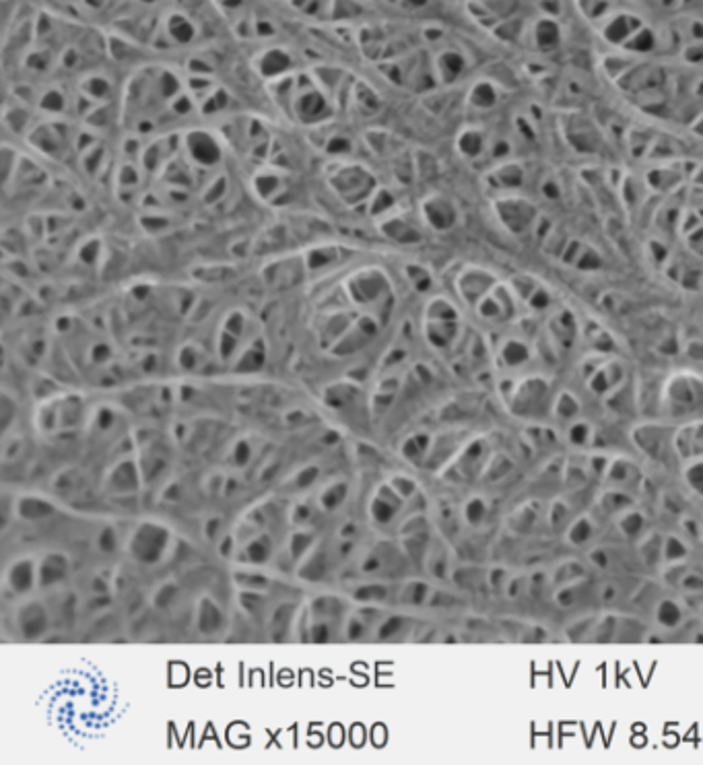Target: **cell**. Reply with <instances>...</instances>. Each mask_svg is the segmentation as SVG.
Here are the masks:
<instances>
[{
  "label": "cell",
  "mask_w": 703,
  "mask_h": 765,
  "mask_svg": "<svg viewBox=\"0 0 703 765\" xmlns=\"http://www.w3.org/2000/svg\"><path fill=\"white\" fill-rule=\"evenodd\" d=\"M645 518L635 510H625L619 514V520H617V526L619 530L625 534L627 538H635L642 530H644Z\"/></svg>",
  "instance_id": "obj_20"
},
{
  "label": "cell",
  "mask_w": 703,
  "mask_h": 765,
  "mask_svg": "<svg viewBox=\"0 0 703 765\" xmlns=\"http://www.w3.org/2000/svg\"><path fill=\"white\" fill-rule=\"evenodd\" d=\"M400 628H402V617H388V619L380 625V629H377V638H380V640H388L392 635H396V633L400 631Z\"/></svg>",
  "instance_id": "obj_42"
},
{
  "label": "cell",
  "mask_w": 703,
  "mask_h": 765,
  "mask_svg": "<svg viewBox=\"0 0 703 765\" xmlns=\"http://www.w3.org/2000/svg\"><path fill=\"white\" fill-rule=\"evenodd\" d=\"M235 485H237V483H235V479H229V481H227V491H234Z\"/></svg>",
  "instance_id": "obj_58"
},
{
  "label": "cell",
  "mask_w": 703,
  "mask_h": 765,
  "mask_svg": "<svg viewBox=\"0 0 703 765\" xmlns=\"http://www.w3.org/2000/svg\"><path fill=\"white\" fill-rule=\"evenodd\" d=\"M273 555V541L269 534H258L250 543H246V557L256 566L266 563Z\"/></svg>",
  "instance_id": "obj_16"
},
{
  "label": "cell",
  "mask_w": 703,
  "mask_h": 765,
  "mask_svg": "<svg viewBox=\"0 0 703 765\" xmlns=\"http://www.w3.org/2000/svg\"><path fill=\"white\" fill-rule=\"evenodd\" d=\"M675 452L684 460H697L703 456V421H695L675 432Z\"/></svg>",
  "instance_id": "obj_5"
},
{
  "label": "cell",
  "mask_w": 703,
  "mask_h": 765,
  "mask_svg": "<svg viewBox=\"0 0 703 765\" xmlns=\"http://www.w3.org/2000/svg\"><path fill=\"white\" fill-rule=\"evenodd\" d=\"M320 474V469L312 464V467H306L301 472H297L293 479V487L295 489H308L310 485H313V481L318 479Z\"/></svg>",
  "instance_id": "obj_37"
},
{
  "label": "cell",
  "mask_w": 703,
  "mask_h": 765,
  "mask_svg": "<svg viewBox=\"0 0 703 765\" xmlns=\"http://www.w3.org/2000/svg\"><path fill=\"white\" fill-rule=\"evenodd\" d=\"M313 543V534L312 532H303V530H297L293 536H291V557L293 559H299L306 551L312 547Z\"/></svg>",
  "instance_id": "obj_32"
},
{
  "label": "cell",
  "mask_w": 703,
  "mask_h": 765,
  "mask_svg": "<svg viewBox=\"0 0 703 765\" xmlns=\"http://www.w3.org/2000/svg\"><path fill=\"white\" fill-rule=\"evenodd\" d=\"M13 412H15V405H13L11 398L4 394V396H2V430L9 427V423H11V419H13Z\"/></svg>",
  "instance_id": "obj_49"
},
{
  "label": "cell",
  "mask_w": 703,
  "mask_h": 765,
  "mask_svg": "<svg viewBox=\"0 0 703 765\" xmlns=\"http://www.w3.org/2000/svg\"><path fill=\"white\" fill-rule=\"evenodd\" d=\"M702 124H703V118H702Z\"/></svg>",
  "instance_id": "obj_59"
},
{
  "label": "cell",
  "mask_w": 703,
  "mask_h": 765,
  "mask_svg": "<svg viewBox=\"0 0 703 765\" xmlns=\"http://www.w3.org/2000/svg\"><path fill=\"white\" fill-rule=\"evenodd\" d=\"M167 543H170L167 530L159 524H153V522H145L135 530V534L130 538V555L138 563L153 566L163 557Z\"/></svg>",
  "instance_id": "obj_3"
},
{
  "label": "cell",
  "mask_w": 703,
  "mask_h": 765,
  "mask_svg": "<svg viewBox=\"0 0 703 765\" xmlns=\"http://www.w3.org/2000/svg\"><path fill=\"white\" fill-rule=\"evenodd\" d=\"M390 485L394 487V489L398 491V493H400V497H402L405 501L410 499L412 495H417V483H415L412 479H409V477L398 474V477H394V479H392Z\"/></svg>",
  "instance_id": "obj_35"
},
{
  "label": "cell",
  "mask_w": 703,
  "mask_h": 765,
  "mask_svg": "<svg viewBox=\"0 0 703 765\" xmlns=\"http://www.w3.org/2000/svg\"><path fill=\"white\" fill-rule=\"evenodd\" d=\"M582 412V402L573 396L571 392H561L555 396V402H553V411L551 415L557 417L559 421H566V423H573Z\"/></svg>",
  "instance_id": "obj_14"
},
{
  "label": "cell",
  "mask_w": 703,
  "mask_h": 765,
  "mask_svg": "<svg viewBox=\"0 0 703 765\" xmlns=\"http://www.w3.org/2000/svg\"><path fill=\"white\" fill-rule=\"evenodd\" d=\"M530 359H532V351L526 345V340H520L514 336L506 338L504 345L497 349V361L506 370H518V368L526 365Z\"/></svg>",
  "instance_id": "obj_7"
},
{
  "label": "cell",
  "mask_w": 703,
  "mask_h": 765,
  "mask_svg": "<svg viewBox=\"0 0 703 765\" xmlns=\"http://www.w3.org/2000/svg\"><path fill=\"white\" fill-rule=\"evenodd\" d=\"M177 596V586L176 584H165L163 588L159 590L155 594V607L157 608H167L172 603H174V598Z\"/></svg>",
  "instance_id": "obj_41"
},
{
  "label": "cell",
  "mask_w": 703,
  "mask_h": 765,
  "mask_svg": "<svg viewBox=\"0 0 703 765\" xmlns=\"http://www.w3.org/2000/svg\"><path fill=\"white\" fill-rule=\"evenodd\" d=\"M377 497H382L384 501H388V504H392L394 508H402V504H405V499L400 497V493L398 491L394 489L392 485H382L380 487V491H377Z\"/></svg>",
  "instance_id": "obj_46"
},
{
  "label": "cell",
  "mask_w": 703,
  "mask_h": 765,
  "mask_svg": "<svg viewBox=\"0 0 703 765\" xmlns=\"http://www.w3.org/2000/svg\"><path fill=\"white\" fill-rule=\"evenodd\" d=\"M703 405V380L693 373H677L665 388V409L670 417H684Z\"/></svg>",
  "instance_id": "obj_2"
},
{
  "label": "cell",
  "mask_w": 703,
  "mask_h": 765,
  "mask_svg": "<svg viewBox=\"0 0 703 765\" xmlns=\"http://www.w3.org/2000/svg\"><path fill=\"white\" fill-rule=\"evenodd\" d=\"M114 423H116V412L112 411L110 407H101L98 415H95V425H98V430L105 432V430H110Z\"/></svg>",
  "instance_id": "obj_45"
},
{
  "label": "cell",
  "mask_w": 703,
  "mask_h": 765,
  "mask_svg": "<svg viewBox=\"0 0 703 765\" xmlns=\"http://www.w3.org/2000/svg\"><path fill=\"white\" fill-rule=\"evenodd\" d=\"M301 419H303V412H301V411H291L289 415H287V417H285V421H287L289 425H295V421L299 423Z\"/></svg>",
  "instance_id": "obj_52"
},
{
  "label": "cell",
  "mask_w": 703,
  "mask_h": 765,
  "mask_svg": "<svg viewBox=\"0 0 703 765\" xmlns=\"http://www.w3.org/2000/svg\"><path fill=\"white\" fill-rule=\"evenodd\" d=\"M68 573V559L60 553H50L43 557L41 566H39V586L48 588L62 582Z\"/></svg>",
  "instance_id": "obj_9"
},
{
  "label": "cell",
  "mask_w": 703,
  "mask_h": 765,
  "mask_svg": "<svg viewBox=\"0 0 703 765\" xmlns=\"http://www.w3.org/2000/svg\"><path fill=\"white\" fill-rule=\"evenodd\" d=\"M310 642H313V644H326V642H330V628H328L324 621L312 623V629H310Z\"/></svg>",
  "instance_id": "obj_44"
},
{
  "label": "cell",
  "mask_w": 703,
  "mask_h": 765,
  "mask_svg": "<svg viewBox=\"0 0 703 765\" xmlns=\"http://www.w3.org/2000/svg\"><path fill=\"white\" fill-rule=\"evenodd\" d=\"M231 462H234L235 467H244V464H248L250 462V458H252V446L246 442V439H239L237 444H235V448L234 452H231Z\"/></svg>",
  "instance_id": "obj_36"
},
{
  "label": "cell",
  "mask_w": 703,
  "mask_h": 765,
  "mask_svg": "<svg viewBox=\"0 0 703 765\" xmlns=\"http://www.w3.org/2000/svg\"><path fill=\"white\" fill-rule=\"evenodd\" d=\"M343 610V603L334 596H320L318 600H313L312 615L316 617H328V615H338Z\"/></svg>",
  "instance_id": "obj_31"
},
{
  "label": "cell",
  "mask_w": 703,
  "mask_h": 765,
  "mask_svg": "<svg viewBox=\"0 0 703 765\" xmlns=\"http://www.w3.org/2000/svg\"><path fill=\"white\" fill-rule=\"evenodd\" d=\"M231 547H234V538H231V536H227V538L223 541V545H221V555H223V557H227Z\"/></svg>",
  "instance_id": "obj_53"
},
{
  "label": "cell",
  "mask_w": 703,
  "mask_h": 765,
  "mask_svg": "<svg viewBox=\"0 0 703 765\" xmlns=\"http://www.w3.org/2000/svg\"><path fill=\"white\" fill-rule=\"evenodd\" d=\"M36 584V568L31 559H21L9 569V586L15 592H29Z\"/></svg>",
  "instance_id": "obj_12"
},
{
  "label": "cell",
  "mask_w": 703,
  "mask_h": 765,
  "mask_svg": "<svg viewBox=\"0 0 703 765\" xmlns=\"http://www.w3.org/2000/svg\"><path fill=\"white\" fill-rule=\"evenodd\" d=\"M347 491H349V487H347V483H334V485H330L328 489L324 491L322 493V497H320V501H322V508L324 510H336L343 501H345V497H347Z\"/></svg>",
  "instance_id": "obj_26"
},
{
  "label": "cell",
  "mask_w": 703,
  "mask_h": 765,
  "mask_svg": "<svg viewBox=\"0 0 703 765\" xmlns=\"http://www.w3.org/2000/svg\"><path fill=\"white\" fill-rule=\"evenodd\" d=\"M48 613L46 608L41 607L39 603H27L19 608L17 613V625H19V631L23 633V638L27 640H38L43 635V631L48 629Z\"/></svg>",
  "instance_id": "obj_6"
},
{
  "label": "cell",
  "mask_w": 703,
  "mask_h": 765,
  "mask_svg": "<svg viewBox=\"0 0 703 765\" xmlns=\"http://www.w3.org/2000/svg\"><path fill=\"white\" fill-rule=\"evenodd\" d=\"M684 481L691 489L695 491L697 495L703 497V456L697 458V460H691L687 467H684Z\"/></svg>",
  "instance_id": "obj_28"
},
{
  "label": "cell",
  "mask_w": 703,
  "mask_h": 765,
  "mask_svg": "<svg viewBox=\"0 0 703 765\" xmlns=\"http://www.w3.org/2000/svg\"><path fill=\"white\" fill-rule=\"evenodd\" d=\"M683 608L679 607L675 600L665 598V600L656 607V619H658V623L665 625V628H677V625H681V623H683Z\"/></svg>",
  "instance_id": "obj_18"
},
{
  "label": "cell",
  "mask_w": 703,
  "mask_h": 765,
  "mask_svg": "<svg viewBox=\"0 0 703 765\" xmlns=\"http://www.w3.org/2000/svg\"><path fill=\"white\" fill-rule=\"evenodd\" d=\"M58 415L64 427H75L83 417V400L78 396H66L60 405Z\"/></svg>",
  "instance_id": "obj_19"
},
{
  "label": "cell",
  "mask_w": 703,
  "mask_h": 765,
  "mask_svg": "<svg viewBox=\"0 0 703 765\" xmlns=\"http://www.w3.org/2000/svg\"><path fill=\"white\" fill-rule=\"evenodd\" d=\"M177 491H179V485H172L170 489L165 491V497H167V499H172V501H176Z\"/></svg>",
  "instance_id": "obj_55"
},
{
  "label": "cell",
  "mask_w": 703,
  "mask_h": 765,
  "mask_svg": "<svg viewBox=\"0 0 703 765\" xmlns=\"http://www.w3.org/2000/svg\"><path fill=\"white\" fill-rule=\"evenodd\" d=\"M464 518L470 526H479L487 518V504L481 497H472L464 508Z\"/></svg>",
  "instance_id": "obj_30"
},
{
  "label": "cell",
  "mask_w": 703,
  "mask_h": 765,
  "mask_svg": "<svg viewBox=\"0 0 703 765\" xmlns=\"http://www.w3.org/2000/svg\"><path fill=\"white\" fill-rule=\"evenodd\" d=\"M594 439V430L588 421L576 419L573 423H569L567 430V442L576 448H588Z\"/></svg>",
  "instance_id": "obj_17"
},
{
  "label": "cell",
  "mask_w": 703,
  "mask_h": 765,
  "mask_svg": "<svg viewBox=\"0 0 703 765\" xmlns=\"http://www.w3.org/2000/svg\"><path fill=\"white\" fill-rule=\"evenodd\" d=\"M511 471V460L506 454H497L493 456L485 467V479L489 481H501L508 472Z\"/></svg>",
  "instance_id": "obj_27"
},
{
  "label": "cell",
  "mask_w": 703,
  "mask_h": 765,
  "mask_svg": "<svg viewBox=\"0 0 703 765\" xmlns=\"http://www.w3.org/2000/svg\"><path fill=\"white\" fill-rule=\"evenodd\" d=\"M504 400L511 415L524 419H538L553 411V386L543 375H528L501 388Z\"/></svg>",
  "instance_id": "obj_1"
},
{
  "label": "cell",
  "mask_w": 703,
  "mask_h": 765,
  "mask_svg": "<svg viewBox=\"0 0 703 765\" xmlns=\"http://www.w3.org/2000/svg\"><path fill=\"white\" fill-rule=\"evenodd\" d=\"M398 388H400V380H398V378H386L384 382H380V384H377V392L396 394Z\"/></svg>",
  "instance_id": "obj_50"
},
{
  "label": "cell",
  "mask_w": 703,
  "mask_h": 765,
  "mask_svg": "<svg viewBox=\"0 0 703 765\" xmlns=\"http://www.w3.org/2000/svg\"><path fill=\"white\" fill-rule=\"evenodd\" d=\"M633 444L647 458L656 462H665L668 452L675 450V433L670 435L662 425H640L637 430H633Z\"/></svg>",
  "instance_id": "obj_4"
},
{
  "label": "cell",
  "mask_w": 703,
  "mask_h": 765,
  "mask_svg": "<svg viewBox=\"0 0 703 765\" xmlns=\"http://www.w3.org/2000/svg\"><path fill=\"white\" fill-rule=\"evenodd\" d=\"M605 479L608 483L615 485V489L625 491L637 485L640 471H637L635 464H631L629 460H613L610 464H606Z\"/></svg>",
  "instance_id": "obj_8"
},
{
  "label": "cell",
  "mask_w": 703,
  "mask_h": 765,
  "mask_svg": "<svg viewBox=\"0 0 703 765\" xmlns=\"http://www.w3.org/2000/svg\"><path fill=\"white\" fill-rule=\"evenodd\" d=\"M223 623H225V617L221 613V608L217 607L215 603L204 596L200 603H198V615H196V628L202 633H217L223 629Z\"/></svg>",
  "instance_id": "obj_10"
},
{
  "label": "cell",
  "mask_w": 703,
  "mask_h": 765,
  "mask_svg": "<svg viewBox=\"0 0 703 765\" xmlns=\"http://www.w3.org/2000/svg\"><path fill=\"white\" fill-rule=\"evenodd\" d=\"M17 514L23 520H41L54 514V506L41 497H21L17 501Z\"/></svg>",
  "instance_id": "obj_15"
},
{
  "label": "cell",
  "mask_w": 703,
  "mask_h": 765,
  "mask_svg": "<svg viewBox=\"0 0 703 765\" xmlns=\"http://www.w3.org/2000/svg\"><path fill=\"white\" fill-rule=\"evenodd\" d=\"M370 511H371V518H373L377 524H388L392 518L396 516L398 508H394L392 504L384 501L382 497H375V499L371 501Z\"/></svg>",
  "instance_id": "obj_29"
},
{
  "label": "cell",
  "mask_w": 703,
  "mask_h": 765,
  "mask_svg": "<svg viewBox=\"0 0 703 765\" xmlns=\"http://www.w3.org/2000/svg\"><path fill=\"white\" fill-rule=\"evenodd\" d=\"M235 580H237V584H241L248 590H264L269 586V578L258 576V573H235Z\"/></svg>",
  "instance_id": "obj_34"
},
{
  "label": "cell",
  "mask_w": 703,
  "mask_h": 765,
  "mask_svg": "<svg viewBox=\"0 0 703 765\" xmlns=\"http://www.w3.org/2000/svg\"><path fill=\"white\" fill-rule=\"evenodd\" d=\"M328 571V559H326V549L318 547L312 555L306 559V563L299 568V578L308 580V582H322L324 576Z\"/></svg>",
  "instance_id": "obj_13"
},
{
  "label": "cell",
  "mask_w": 703,
  "mask_h": 765,
  "mask_svg": "<svg viewBox=\"0 0 703 765\" xmlns=\"http://www.w3.org/2000/svg\"><path fill=\"white\" fill-rule=\"evenodd\" d=\"M388 596V590L386 586H380V584H370V586H361V588L355 592V598L361 600V603H373V600H384Z\"/></svg>",
  "instance_id": "obj_33"
},
{
  "label": "cell",
  "mask_w": 703,
  "mask_h": 765,
  "mask_svg": "<svg viewBox=\"0 0 703 765\" xmlns=\"http://www.w3.org/2000/svg\"><path fill=\"white\" fill-rule=\"evenodd\" d=\"M353 532H355V526H353V524H349V526H345V529H343V532H340V534H343V536H347V534H353Z\"/></svg>",
  "instance_id": "obj_57"
},
{
  "label": "cell",
  "mask_w": 703,
  "mask_h": 765,
  "mask_svg": "<svg viewBox=\"0 0 703 765\" xmlns=\"http://www.w3.org/2000/svg\"><path fill=\"white\" fill-rule=\"evenodd\" d=\"M380 568H382V559H380L377 555H370V557L361 563V569H363V571H368V573H371V571H377Z\"/></svg>",
  "instance_id": "obj_51"
},
{
  "label": "cell",
  "mask_w": 703,
  "mask_h": 765,
  "mask_svg": "<svg viewBox=\"0 0 703 765\" xmlns=\"http://www.w3.org/2000/svg\"><path fill=\"white\" fill-rule=\"evenodd\" d=\"M423 530H429L427 529V518L423 516V514H415L410 520H407L405 524H402V534L407 536V534H415V532H423Z\"/></svg>",
  "instance_id": "obj_43"
},
{
  "label": "cell",
  "mask_w": 703,
  "mask_h": 765,
  "mask_svg": "<svg viewBox=\"0 0 703 765\" xmlns=\"http://www.w3.org/2000/svg\"><path fill=\"white\" fill-rule=\"evenodd\" d=\"M239 600H241V607L246 608L250 615H258L260 610H262V607H264V598L260 596V594H256V592H241V596H239Z\"/></svg>",
  "instance_id": "obj_38"
},
{
  "label": "cell",
  "mask_w": 703,
  "mask_h": 765,
  "mask_svg": "<svg viewBox=\"0 0 703 765\" xmlns=\"http://www.w3.org/2000/svg\"><path fill=\"white\" fill-rule=\"evenodd\" d=\"M600 506H603L608 514H617V516H619L621 511L629 510V506H631V497L627 495L625 491L610 489V491H606L605 495H603Z\"/></svg>",
  "instance_id": "obj_23"
},
{
  "label": "cell",
  "mask_w": 703,
  "mask_h": 765,
  "mask_svg": "<svg viewBox=\"0 0 703 765\" xmlns=\"http://www.w3.org/2000/svg\"><path fill=\"white\" fill-rule=\"evenodd\" d=\"M217 529H219V520H211V522H209V526H207V534H209V538H213V536H215Z\"/></svg>",
  "instance_id": "obj_54"
},
{
  "label": "cell",
  "mask_w": 703,
  "mask_h": 765,
  "mask_svg": "<svg viewBox=\"0 0 703 765\" xmlns=\"http://www.w3.org/2000/svg\"><path fill=\"white\" fill-rule=\"evenodd\" d=\"M402 456H405L409 462H421V458L425 456V452H423V448L419 446V442H417V437H415V435L409 437V439L402 444Z\"/></svg>",
  "instance_id": "obj_40"
},
{
  "label": "cell",
  "mask_w": 703,
  "mask_h": 765,
  "mask_svg": "<svg viewBox=\"0 0 703 765\" xmlns=\"http://www.w3.org/2000/svg\"><path fill=\"white\" fill-rule=\"evenodd\" d=\"M291 520H293V524H297V526L308 524V522L312 520V510H310V506H306V504L295 506L293 514H291Z\"/></svg>",
  "instance_id": "obj_47"
},
{
  "label": "cell",
  "mask_w": 703,
  "mask_h": 765,
  "mask_svg": "<svg viewBox=\"0 0 703 765\" xmlns=\"http://www.w3.org/2000/svg\"><path fill=\"white\" fill-rule=\"evenodd\" d=\"M687 553H689V549H687V545H684L679 536L670 534V536H666L665 541H662V559L668 561L670 566L684 561Z\"/></svg>",
  "instance_id": "obj_22"
},
{
  "label": "cell",
  "mask_w": 703,
  "mask_h": 765,
  "mask_svg": "<svg viewBox=\"0 0 703 765\" xmlns=\"http://www.w3.org/2000/svg\"><path fill=\"white\" fill-rule=\"evenodd\" d=\"M110 489L114 493H135L138 489V471L132 460L120 462L110 474Z\"/></svg>",
  "instance_id": "obj_11"
},
{
  "label": "cell",
  "mask_w": 703,
  "mask_h": 765,
  "mask_svg": "<svg viewBox=\"0 0 703 765\" xmlns=\"http://www.w3.org/2000/svg\"><path fill=\"white\" fill-rule=\"evenodd\" d=\"M427 598H429V586L425 582H409L400 594V600L405 605H423Z\"/></svg>",
  "instance_id": "obj_25"
},
{
  "label": "cell",
  "mask_w": 703,
  "mask_h": 765,
  "mask_svg": "<svg viewBox=\"0 0 703 765\" xmlns=\"http://www.w3.org/2000/svg\"><path fill=\"white\" fill-rule=\"evenodd\" d=\"M116 545H118V538H116V532H114V529H103L101 532H99V536H98V549L101 551V553H114L116 551Z\"/></svg>",
  "instance_id": "obj_39"
},
{
  "label": "cell",
  "mask_w": 703,
  "mask_h": 765,
  "mask_svg": "<svg viewBox=\"0 0 703 765\" xmlns=\"http://www.w3.org/2000/svg\"><path fill=\"white\" fill-rule=\"evenodd\" d=\"M427 547H429V530L407 534V538H405V549L415 561H421L425 557Z\"/></svg>",
  "instance_id": "obj_24"
},
{
  "label": "cell",
  "mask_w": 703,
  "mask_h": 765,
  "mask_svg": "<svg viewBox=\"0 0 703 765\" xmlns=\"http://www.w3.org/2000/svg\"><path fill=\"white\" fill-rule=\"evenodd\" d=\"M363 635H365V625H363V621H359L357 617H353L351 621L347 623V640L357 642V640H361Z\"/></svg>",
  "instance_id": "obj_48"
},
{
  "label": "cell",
  "mask_w": 703,
  "mask_h": 765,
  "mask_svg": "<svg viewBox=\"0 0 703 765\" xmlns=\"http://www.w3.org/2000/svg\"><path fill=\"white\" fill-rule=\"evenodd\" d=\"M338 442V433L330 432L324 435V444H336Z\"/></svg>",
  "instance_id": "obj_56"
},
{
  "label": "cell",
  "mask_w": 703,
  "mask_h": 765,
  "mask_svg": "<svg viewBox=\"0 0 703 765\" xmlns=\"http://www.w3.org/2000/svg\"><path fill=\"white\" fill-rule=\"evenodd\" d=\"M592 534H594V526H592L590 518L582 516V518H578V520L569 526V530H567V541H569L571 545L580 547V545H586L588 541L592 538Z\"/></svg>",
  "instance_id": "obj_21"
}]
</instances>
